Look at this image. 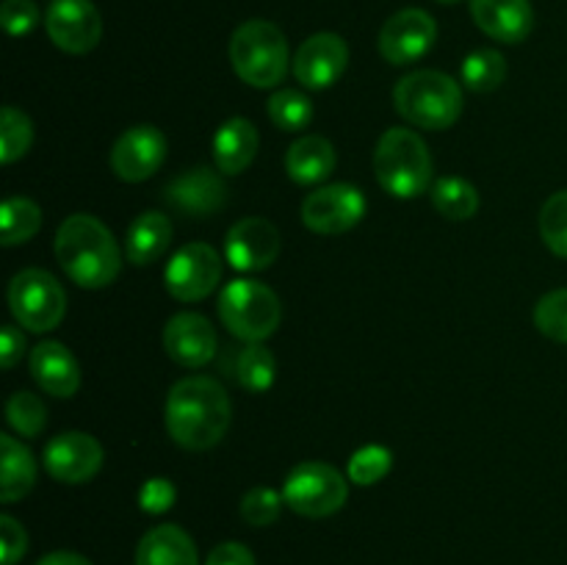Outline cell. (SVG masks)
<instances>
[{
  "label": "cell",
  "instance_id": "obj_1",
  "mask_svg": "<svg viewBox=\"0 0 567 565\" xmlns=\"http://www.w3.org/2000/svg\"><path fill=\"white\" fill-rule=\"evenodd\" d=\"M230 399L210 377H183L166 397V430L188 452L214 449L230 427Z\"/></svg>",
  "mask_w": 567,
  "mask_h": 565
},
{
  "label": "cell",
  "instance_id": "obj_2",
  "mask_svg": "<svg viewBox=\"0 0 567 565\" xmlns=\"http://www.w3.org/2000/svg\"><path fill=\"white\" fill-rule=\"evenodd\" d=\"M55 258L72 282L92 291L111 286L122 269L114 233L92 214H72L61 222L55 233Z\"/></svg>",
  "mask_w": 567,
  "mask_h": 565
},
{
  "label": "cell",
  "instance_id": "obj_3",
  "mask_svg": "<svg viewBox=\"0 0 567 565\" xmlns=\"http://www.w3.org/2000/svg\"><path fill=\"white\" fill-rule=\"evenodd\" d=\"M393 109L410 125L424 131H446L463 116V89L446 72H410L393 86Z\"/></svg>",
  "mask_w": 567,
  "mask_h": 565
},
{
  "label": "cell",
  "instance_id": "obj_4",
  "mask_svg": "<svg viewBox=\"0 0 567 565\" xmlns=\"http://www.w3.org/2000/svg\"><path fill=\"white\" fill-rule=\"evenodd\" d=\"M374 172L391 197L413 199L432 183V155L424 138L410 127H391L374 147Z\"/></svg>",
  "mask_w": 567,
  "mask_h": 565
},
{
  "label": "cell",
  "instance_id": "obj_5",
  "mask_svg": "<svg viewBox=\"0 0 567 565\" xmlns=\"http://www.w3.org/2000/svg\"><path fill=\"white\" fill-rule=\"evenodd\" d=\"M236 75L255 89H275L288 75V39L275 22L249 20L230 39Z\"/></svg>",
  "mask_w": 567,
  "mask_h": 565
},
{
  "label": "cell",
  "instance_id": "obj_6",
  "mask_svg": "<svg viewBox=\"0 0 567 565\" xmlns=\"http://www.w3.org/2000/svg\"><path fill=\"white\" fill-rule=\"evenodd\" d=\"M219 319L227 330L247 343H260L280 327V297L266 282L238 277L219 294Z\"/></svg>",
  "mask_w": 567,
  "mask_h": 565
},
{
  "label": "cell",
  "instance_id": "obj_7",
  "mask_svg": "<svg viewBox=\"0 0 567 565\" xmlns=\"http://www.w3.org/2000/svg\"><path fill=\"white\" fill-rule=\"evenodd\" d=\"M282 499L288 507L305 518H327L336 515L349 499L347 476L330 463L305 460L288 471L282 482Z\"/></svg>",
  "mask_w": 567,
  "mask_h": 565
},
{
  "label": "cell",
  "instance_id": "obj_8",
  "mask_svg": "<svg viewBox=\"0 0 567 565\" xmlns=\"http://www.w3.org/2000/svg\"><path fill=\"white\" fill-rule=\"evenodd\" d=\"M9 308L28 332H50L64 319L66 294L50 271L22 269L9 282Z\"/></svg>",
  "mask_w": 567,
  "mask_h": 565
},
{
  "label": "cell",
  "instance_id": "obj_9",
  "mask_svg": "<svg viewBox=\"0 0 567 565\" xmlns=\"http://www.w3.org/2000/svg\"><path fill=\"white\" fill-rule=\"evenodd\" d=\"M166 291L181 302H199L221 280V255L210 244L192 242L172 255L166 266Z\"/></svg>",
  "mask_w": 567,
  "mask_h": 565
},
{
  "label": "cell",
  "instance_id": "obj_10",
  "mask_svg": "<svg viewBox=\"0 0 567 565\" xmlns=\"http://www.w3.org/2000/svg\"><path fill=\"white\" fill-rule=\"evenodd\" d=\"M365 216V197L352 183H330L310 192L302 203V225L319 236L352 230Z\"/></svg>",
  "mask_w": 567,
  "mask_h": 565
},
{
  "label": "cell",
  "instance_id": "obj_11",
  "mask_svg": "<svg viewBox=\"0 0 567 565\" xmlns=\"http://www.w3.org/2000/svg\"><path fill=\"white\" fill-rule=\"evenodd\" d=\"M44 28L55 48L70 55L89 53L103 37V20L92 0H50Z\"/></svg>",
  "mask_w": 567,
  "mask_h": 565
},
{
  "label": "cell",
  "instance_id": "obj_12",
  "mask_svg": "<svg viewBox=\"0 0 567 565\" xmlns=\"http://www.w3.org/2000/svg\"><path fill=\"white\" fill-rule=\"evenodd\" d=\"M437 39V22L424 9H402L382 25L377 48L388 64H413L424 59Z\"/></svg>",
  "mask_w": 567,
  "mask_h": 565
},
{
  "label": "cell",
  "instance_id": "obj_13",
  "mask_svg": "<svg viewBox=\"0 0 567 565\" xmlns=\"http://www.w3.org/2000/svg\"><path fill=\"white\" fill-rule=\"evenodd\" d=\"M280 230L269 219L247 216V219H238L227 230L225 258L230 260L236 271L252 275V271L269 269L277 260V255H280Z\"/></svg>",
  "mask_w": 567,
  "mask_h": 565
},
{
  "label": "cell",
  "instance_id": "obj_14",
  "mask_svg": "<svg viewBox=\"0 0 567 565\" xmlns=\"http://www.w3.org/2000/svg\"><path fill=\"white\" fill-rule=\"evenodd\" d=\"M166 158V136L155 125H133L111 147V170L120 181L142 183L161 170Z\"/></svg>",
  "mask_w": 567,
  "mask_h": 565
},
{
  "label": "cell",
  "instance_id": "obj_15",
  "mask_svg": "<svg viewBox=\"0 0 567 565\" xmlns=\"http://www.w3.org/2000/svg\"><path fill=\"white\" fill-rule=\"evenodd\" d=\"M44 469L64 485H83L103 469V446L86 432H61L44 446Z\"/></svg>",
  "mask_w": 567,
  "mask_h": 565
},
{
  "label": "cell",
  "instance_id": "obj_16",
  "mask_svg": "<svg viewBox=\"0 0 567 565\" xmlns=\"http://www.w3.org/2000/svg\"><path fill=\"white\" fill-rule=\"evenodd\" d=\"M349 64V48L338 33H313L293 55V75L302 86L321 92L341 81Z\"/></svg>",
  "mask_w": 567,
  "mask_h": 565
},
{
  "label": "cell",
  "instance_id": "obj_17",
  "mask_svg": "<svg viewBox=\"0 0 567 565\" xmlns=\"http://www.w3.org/2000/svg\"><path fill=\"white\" fill-rule=\"evenodd\" d=\"M164 199L169 203V208L181 210L188 219H208L216 210L225 208L227 186L221 181L219 170L194 166V170H186L166 186Z\"/></svg>",
  "mask_w": 567,
  "mask_h": 565
},
{
  "label": "cell",
  "instance_id": "obj_18",
  "mask_svg": "<svg viewBox=\"0 0 567 565\" xmlns=\"http://www.w3.org/2000/svg\"><path fill=\"white\" fill-rule=\"evenodd\" d=\"M164 349L175 363L186 369H203L216 358L219 338L203 314H175L164 327Z\"/></svg>",
  "mask_w": 567,
  "mask_h": 565
},
{
  "label": "cell",
  "instance_id": "obj_19",
  "mask_svg": "<svg viewBox=\"0 0 567 565\" xmlns=\"http://www.w3.org/2000/svg\"><path fill=\"white\" fill-rule=\"evenodd\" d=\"M474 22L491 39L518 44L535 28V11L529 0H471Z\"/></svg>",
  "mask_w": 567,
  "mask_h": 565
},
{
  "label": "cell",
  "instance_id": "obj_20",
  "mask_svg": "<svg viewBox=\"0 0 567 565\" xmlns=\"http://www.w3.org/2000/svg\"><path fill=\"white\" fill-rule=\"evenodd\" d=\"M31 374L50 397L70 399L81 388V366L59 341H42L31 349Z\"/></svg>",
  "mask_w": 567,
  "mask_h": 565
},
{
  "label": "cell",
  "instance_id": "obj_21",
  "mask_svg": "<svg viewBox=\"0 0 567 565\" xmlns=\"http://www.w3.org/2000/svg\"><path fill=\"white\" fill-rule=\"evenodd\" d=\"M258 127L244 116H233L219 125L214 136V161L221 175H241L258 155Z\"/></svg>",
  "mask_w": 567,
  "mask_h": 565
},
{
  "label": "cell",
  "instance_id": "obj_22",
  "mask_svg": "<svg viewBox=\"0 0 567 565\" xmlns=\"http://www.w3.org/2000/svg\"><path fill=\"white\" fill-rule=\"evenodd\" d=\"M136 565H199L197 546L177 524L153 526L138 541Z\"/></svg>",
  "mask_w": 567,
  "mask_h": 565
},
{
  "label": "cell",
  "instance_id": "obj_23",
  "mask_svg": "<svg viewBox=\"0 0 567 565\" xmlns=\"http://www.w3.org/2000/svg\"><path fill=\"white\" fill-rule=\"evenodd\" d=\"M336 147L324 136H302L288 147L286 172L299 186H316L336 170Z\"/></svg>",
  "mask_w": 567,
  "mask_h": 565
},
{
  "label": "cell",
  "instance_id": "obj_24",
  "mask_svg": "<svg viewBox=\"0 0 567 565\" xmlns=\"http://www.w3.org/2000/svg\"><path fill=\"white\" fill-rule=\"evenodd\" d=\"M172 222L158 210H144L127 227L125 258L136 266H150L169 249Z\"/></svg>",
  "mask_w": 567,
  "mask_h": 565
},
{
  "label": "cell",
  "instance_id": "obj_25",
  "mask_svg": "<svg viewBox=\"0 0 567 565\" xmlns=\"http://www.w3.org/2000/svg\"><path fill=\"white\" fill-rule=\"evenodd\" d=\"M37 485V460L31 449L22 446L17 438L0 435V499L6 504L20 502Z\"/></svg>",
  "mask_w": 567,
  "mask_h": 565
},
{
  "label": "cell",
  "instance_id": "obj_26",
  "mask_svg": "<svg viewBox=\"0 0 567 565\" xmlns=\"http://www.w3.org/2000/svg\"><path fill=\"white\" fill-rule=\"evenodd\" d=\"M432 205L441 216L452 222H465L480 210V192L465 177L446 175L432 183Z\"/></svg>",
  "mask_w": 567,
  "mask_h": 565
},
{
  "label": "cell",
  "instance_id": "obj_27",
  "mask_svg": "<svg viewBox=\"0 0 567 565\" xmlns=\"http://www.w3.org/2000/svg\"><path fill=\"white\" fill-rule=\"evenodd\" d=\"M0 225H3V247L31 242L42 227V210L28 197H6L0 208Z\"/></svg>",
  "mask_w": 567,
  "mask_h": 565
},
{
  "label": "cell",
  "instance_id": "obj_28",
  "mask_svg": "<svg viewBox=\"0 0 567 565\" xmlns=\"http://www.w3.org/2000/svg\"><path fill=\"white\" fill-rule=\"evenodd\" d=\"M277 360L264 343H247L236 358V380L249 393H266L275 386Z\"/></svg>",
  "mask_w": 567,
  "mask_h": 565
},
{
  "label": "cell",
  "instance_id": "obj_29",
  "mask_svg": "<svg viewBox=\"0 0 567 565\" xmlns=\"http://www.w3.org/2000/svg\"><path fill=\"white\" fill-rule=\"evenodd\" d=\"M463 83L471 89V92H496L498 86L507 78V59H504L498 50L482 48L474 50L471 55H465L463 61Z\"/></svg>",
  "mask_w": 567,
  "mask_h": 565
},
{
  "label": "cell",
  "instance_id": "obj_30",
  "mask_svg": "<svg viewBox=\"0 0 567 565\" xmlns=\"http://www.w3.org/2000/svg\"><path fill=\"white\" fill-rule=\"evenodd\" d=\"M269 116L280 131H305L313 122V103L297 89H280L269 97Z\"/></svg>",
  "mask_w": 567,
  "mask_h": 565
},
{
  "label": "cell",
  "instance_id": "obj_31",
  "mask_svg": "<svg viewBox=\"0 0 567 565\" xmlns=\"http://www.w3.org/2000/svg\"><path fill=\"white\" fill-rule=\"evenodd\" d=\"M33 144V125L28 114H22L17 105H6L0 114V161L14 164L31 150Z\"/></svg>",
  "mask_w": 567,
  "mask_h": 565
},
{
  "label": "cell",
  "instance_id": "obj_32",
  "mask_svg": "<svg viewBox=\"0 0 567 565\" xmlns=\"http://www.w3.org/2000/svg\"><path fill=\"white\" fill-rule=\"evenodd\" d=\"M6 421L11 430L20 432L22 438H39L42 435L44 424H48V408L42 399L31 391H17L6 402Z\"/></svg>",
  "mask_w": 567,
  "mask_h": 565
},
{
  "label": "cell",
  "instance_id": "obj_33",
  "mask_svg": "<svg viewBox=\"0 0 567 565\" xmlns=\"http://www.w3.org/2000/svg\"><path fill=\"white\" fill-rule=\"evenodd\" d=\"M391 465H393V454L391 449L380 446V443H371V446L358 449V452L349 458V482L360 487H369L377 485L380 480H385L391 474Z\"/></svg>",
  "mask_w": 567,
  "mask_h": 565
},
{
  "label": "cell",
  "instance_id": "obj_34",
  "mask_svg": "<svg viewBox=\"0 0 567 565\" xmlns=\"http://www.w3.org/2000/svg\"><path fill=\"white\" fill-rule=\"evenodd\" d=\"M540 236L559 258H567V188L551 194L540 208Z\"/></svg>",
  "mask_w": 567,
  "mask_h": 565
},
{
  "label": "cell",
  "instance_id": "obj_35",
  "mask_svg": "<svg viewBox=\"0 0 567 565\" xmlns=\"http://www.w3.org/2000/svg\"><path fill=\"white\" fill-rule=\"evenodd\" d=\"M535 325L551 341L567 343V288L548 291L535 305Z\"/></svg>",
  "mask_w": 567,
  "mask_h": 565
},
{
  "label": "cell",
  "instance_id": "obj_36",
  "mask_svg": "<svg viewBox=\"0 0 567 565\" xmlns=\"http://www.w3.org/2000/svg\"><path fill=\"white\" fill-rule=\"evenodd\" d=\"M282 504H286L282 493L271 491V487H252L241 499V518L249 526H269L280 518Z\"/></svg>",
  "mask_w": 567,
  "mask_h": 565
},
{
  "label": "cell",
  "instance_id": "obj_37",
  "mask_svg": "<svg viewBox=\"0 0 567 565\" xmlns=\"http://www.w3.org/2000/svg\"><path fill=\"white\" fill-rule=\"evenodd\" d=\"M42 20V11L33 0H6L0 6V22H3L9 37H25Z\"/></svg>",
  "mask_w": 567,
  "mask_h": 565
},
{
  "label": "cell",
  "instance_id": "obj_38",
  "mask_svg": "<svg viewBox=\"0 0 567 565\" xmlns=\"http://www.w3.org/2000/svg\"><path fill=\"white\" fill-rule=\"evenodd\" d=\"M28 552L25 526L11 515H0V565H17Z\"/></svg>",
  "mask_w": 567,
  "mask_h": 565
},
{
  "label": "cell",
  "instance_id": "obj_39",
  "mask_svg": "<svg viewBox=\"0 0 567 565\" xmlns=\"http://www.w3.org/2000/svg\"><path fill=\"white\" fill-rule=\"evenodd\" d=\"M177 491L169 480L164 476H155V480L144 482L142 493H138V504H142L144 513H166L175 502Z\"/></svg>",
  "mask_w": 567,
  "mask_h": 565
},
{
  "label": "cell",
  "instance_id": "obj_40",
  "mask_svg": "<svg viewBox=\"0 0 567 565\" xmlns=\"http://www.w3.org/2000/svg\"><path fill=\"white\" fill-rule=\"evenodd\" d=\"M205 565H255V554L244 543L227 541L210 548Z\"/></svg>",
  "mask_w": 567,
  "mask_h": 565
},
{
  "label": "cell",
  "instance_id": "obj_41",
  "mask_svg": "<svg viewBox=\"0 0 567 565\" xmlns=\"http://www.w3.org/2000/svg\"><path fill=\"white\" fill-rule=\"evenodd\" d=\"M25 352V336L17 325H3V332H0V363L3 369H14L17 360Z\"/></svg>",
  "mask_w": 567,
  "mask_h": 565
},
{
  "label": "cell",
  "instance_id": "obj_42",
  "mask_svg": "<svg viewBox=\"0 0 567 565\" xmlns=\"http://www.w3.org/2000/svg\"><path fill=\"white\" fill-rule=\"evenodd\" d=\"M37 565H92V563H89L83 554H75V552H50L44 554Z\"/></svg>",
  "mask_w": 567,
  "mask_h": 565
},
{
  "label": "cell",
  "instance_id": "obj_43",
  "mask_svg": "<svg viewBox=\"0 0 567 565\" xmlns=\"http://www.w3.org/2000/svg\"><path fill=\"white\" fill-rule=\"evenodd\" d=\"M441 3H460V0H441Z\"/></svg>",
  "mask_w": 567,
  "mask_h": 565
}]
</instances>
